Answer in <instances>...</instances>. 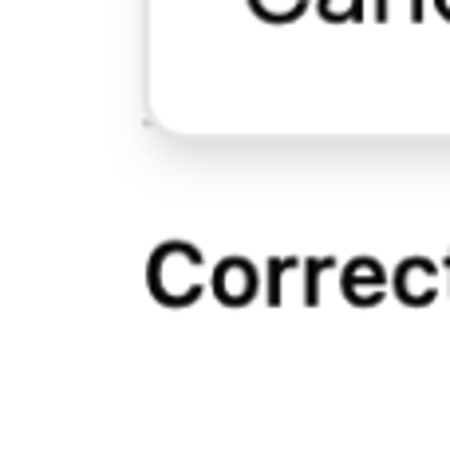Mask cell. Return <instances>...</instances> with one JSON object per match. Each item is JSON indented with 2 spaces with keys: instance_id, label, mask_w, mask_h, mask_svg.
<instances>
[{
  "instance_id": "1",
  "label": "cell",
  "mask_w": 450,
  "mask_h": 465,
  "mask_svg": "<svg viewBox=\"0 0 450 465\" xmlns=\"http://www.w3.org/2000/svg\"><path fill=\"white\" fill-rule=\"evenodd\" d=\"M253 284H257V276H253L245 261H225L217 269V296L229 300V304H241L253 292Z\"/></svg>"
},
{
  "instance_id": "2",
  "label": "cell",
  "mask_w": 450,
  "mask_h": 465,
  "mask_svg": "<svg viewBox=\"0 0 450 465\" xmlns=\"http://www.w3.org/2000/svg\"><path fill=\"white\" fill-rule=\"evenodd\" d=\"M438 8H446V13H450V0H438Z\"/></svg>"
}]
</instances>
